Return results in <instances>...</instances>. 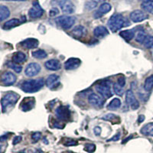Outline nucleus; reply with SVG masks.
Here are the masks:
<instances>
[{"label":"nucleus","mask_w":153,"mask_h":153,"mask_svg":"<svg viewBox=\"0 0 153 153\" xmlns=\"http://www.w3.org/2000/svg\"><path fill=\"white\" fill-rule=\"evenodd\" d=\"M130 23L127 21L126 19L121 14H114L110 18L107 22V25L110 31L113 32H117L123 27L129 25Z\"/></svg>","instance_id":"1"},{"label":"nucleus","mask_w":153,"mask_h":153,"mask_svg":"<svg viewBox=\"0 0 153 153\" xmlns=\"http://www.w3.org/2000/svg\"><path fill=\"white\" fill-rule=\"evenodd\" d=\"M45 83L43 78L25 80L22 84L21 88L25 93H35L40 91L45 85Z\"/></svg>","instance_id":"2"},{"label":"nucleus","mask_w":153,"mask_h":153,"mask_svg":"<svg viewBox=\"0 0 153 153\" xmlns=\"http://www.w3.org/2000/svg\"><path fill=\"white\" fill-rule=\"evenodd\" d=\"M19 99V95H18L16 93H9L5 94L2 97L1 100V105H2V110L3 113H5L7 109L11 106H13L16 105L18 100Z\"/></svg>","instance_id":"3"},{"label":"nucleus","mask_w":153,"mask_h":153,"mask_svg":"<svg viewBox=\"0 0 153 153\" xmlns=\"http://www.w3.org/2000/svg\"><path fill=\"white\" fill-rule=\"evenodd\" d=\"M76 22V18L70 16H62L55 19L56 24L64 29H69L71 28Z\"/></svg>","instance_id":"4"},{"label":"nucleus","mask_w":153,"mask_h":153,"mask_svg":"<svg viewBox=\"0 0 153 153\" xmlns=\"http://www.w3.org/2000/svg\"><path fill=\"white\" fill-rule=\"evenodd\" d=\"M96 90L103 97L106 99L111 97L113 95L111 91V84L109 81H103L99 83L96 86Z\"/></svg>","instance_id":"5"},{"label":"nucleus","mask_w":153,"mask_h":153,"mask_svg":"<svg viewBox=\"0 0 153 153\" xmlns=\"http://www.w3.org/2000/svg\"><path fill=\"white\" fill-rule=\"evenodd\" d=\"M126 101L127 104L129 105V106L132 108V110H136L139 109V101L136 100L135 94H133L132 91H131V90L127 91L126 93Z\"/></svg>","instance_id":"6"},{"label":"nucleus","mask_w":153,"mask_h":153,"mask_svg":"<svg viewBox=\"0 0 153 153\" xmlns=\"http://www.w3.org/2000/svg\"><path fill=\"white\" fill-rule=\"evenodd\" d=\"M16 79H17V77H16V75L10 71L4 72L1 76L2 84L5 86H11L14 84L16 81Z\"/></svg>","instance_id":"7"},{"label":"nucleus","mask_w":153,"mask_h":153,"mask_svg":"<svg viewBox=\"0 0 153 153\" xmlns=\"http://www.w3.org/2000/svg\"><path fill=\"white\" fill-rule=\"evenodd\" d=\"M41 71V66L38 63H30L25 70V74L27 76H35Z\"/></svg>","instance_id":"8"},{"label":"nucleus","mask_w":153,"mask_h":153,"mask_svg":"<svg viewBox=\"0 0 153 153\" xmlns=\"http://www.w3.org/2000/svg\"><path fill=\"white\" fill-rule=\"evenodd\" d=\"M44 13V10L41 7V5L38 4V2H34L32 7L28 11V15L31 19H38L42 16Z\"/></svg>","instance_id":"9"},{"label":"nucleus","mask_w":153,"mask_h":153,"mask_svg":"<svg viewBox=\"0 0 153 153\" xmlns=\"http://www.w3.org/2000/svg\"><path fill=\"white\" fill-rule=\"evenodd\" d=\"M58 4L61 11L65 14H72L74 12V5L70 0H60Z\"/></svg>","instance_id":"10"},{"label":"nucleus","mask_w":153,"mask_h":153,"mask_svg":"<svg viewBox=\"0 0 153 153\" xmlns=\"http://www.w3.org/2000/svg\"><path fill=\"white\" fill-rule=\"evenodd\" d=\"M55 113L57 118H59L61 120H68L71 118V112H70L68 106H59L57 108Z\"/></svg>","instance_id":"11"},{"label":"nucleus","mask_w":153,"mask_h":153,"mask_svg":"<svg viewBox=\"0 0 153 153\" xmlns=\"http://www.w3.org/2000/svg\"><path fill=\"white\" fill-rule=\"evenodd\" d=\"M149 18L148 14L141 10H135L131 12L130 19L133 22H141Z\"/></svg>","instance_id":"12"},{"label":"nucleus","mask_w":153,"mask_h":153,"mask_svg":"<svg viewBox=\"0 0 153 153\" xmlns=\"http://www.w3.org/2000/svg\"><path fill=\"white\" fill-rule=\"evenodd\" d=\"M89 103L95 107H102L104 103L103 98L96 94H91L88 97Z\"/></svg>","instance_id":"13"},{"label":"nucleus","mask_w":153,"mask_h":153,"mask_svg":"<svg viewBox=\"0 0 153 153\" xmlns=\"http://www.w3.org/2000/svg\"><path fill=\"white\" fill-rule=\"evenodd\" d=\"M35 98L26 97L23 99L20 106H21V109L23 112H28L33 109V107L35 106Z\"/></svg>","instance_id":"14"},{"label":"nucleus","mask_w":153,"mask_h":153,"mask_svg":"<svg viewBox=\"0 0 153 153\" xmlns=\"http://www.w3.org/2000/svg\"><path fill=\"white\" fill-rule=\"evenodd\" d=\"M60 76L57 74H51L45 80V84L48 88L55 89L60 84Z\"/></svg>","instance_id":"15"},{"label":"nucleus","mask_w":153,"mask_h":153,"mask_svg":"<svg viewBox=\"0 0 153 153\" xmlns=\"http://www.w3.org/2000/svg\"><path fill=\"white\" fill-rule=\"evenodd\" d=\"M81 64V61L79 58L76 57H71L67 60L66 62L65 63V68L68 71H71V70H75L78 68Z\"/></svg>","instance_id":"16"},{"label":"nucleus","mask_w":153,"mask_h":153,"mask_svg":"<svg viewBox=\"0 0 153 153\" xmlns=\"http://www.w3.org/2000/svg\"><path fill=\"white\" fill-rule=\"evenodd\" d=\"M38 44H39V42H38V40H37L36 38H27L25 40L22 41L20 43V45L22 48H24L34 49L38 47Z\"/></svg>","instance_id":"17"},{"label":"nucleus","mask_w":153,"mask_h":153,"mask_svg":"<svg viewBox=\"0 0 153 153\" xmlns=\"http://www.w3.org/2000/svg\"><path fill=\"white\" fill-rule=\"evenodd\" d=\"M112 9V6L110 4L107 3V2H104V3L101 4L100 6L99 7L98 10L95 12L94 16L95 18L98 19V18H100L103 16V15L106 14L108 12H110Z\"/></svg>","instance_id":"18"},{"label":"nucleus","mask_w":153,"mask_h":153,"mask_svg":"<svg viewBox=\"0 0 153 153\" xmlns=\"http://www.w3.org/2000/svg\"><path fill=\"white\" fill-rule=\"evenodd\" d=\"M45 68L48 70H49V71H58L61 68V62L57 59L48 60V61H47L45 62Z\"/></svg>","instance_id":"19"},{"label":"nucleus","mask_w":153,"mask_h":153,"mask_svg":"<svg viewBox=\"0 0 153 153\" xmlns=\"http://www.w3.org/2000/svg\"><path fill=\"white\" fill-rule=\"evenodd\" d=\"M108 34H109V31H108L107 28L104 26H102V25L97 26L94 30V36L97 38H104Z\"/></svg>","instance_id":"20"},{"label":"nucleus","mask_w":153,"mask_h":153,"mask_svg":"<svg viewBox=\"0 0 153 153\" xmlns=\"http://www.w3.org/2000/svg\"><path fill=\"white\" fill-rule=\"evenodd\" d=\"M135 35H136V30L135 29L125 30V31H122L120 32V37H122L126 42H129L132 40L135 37Z\"/></svg>","instance_id":"21"},{"label":"nucleus","mask_w":153,"mask_h":153,"mask_svg":"<svg viewBox=\"0 0 153 153\" xmlns=\"http://www.w3.org/2000/svg\"><path fill=\"white\" fill-rule=\"evenodd\" d=\"M86 33H87V29L83 25H77V26L74 27V29L72 30L73 35L75 38H82V37L86 35Z\"/></svg>","instance_id":"22"},{"label":"nucleus","mask_w":153,"mask_h":153,"mask_svg":"<svg viewBox=\"0 0 153 153\" xmlns=\"http://www.w3.org/2000/svg\"><path fill=\"white\" fill-rule=\"evenodd\" d=\"M12 60L13 62L19 65L20 63L24 62L26 60V55L21 51H17L12 55Z\"/></svg>","instance_id":"23"},{"label":"nucleus","mask_w":153,"mask_h":153,"mask_svg":"<svg viewBox=\"0 0 153 153\" xmlns=\"http://www.w3.org/2000/svg\"><path fill=\"white\" fill-rule=\"evenodd\" d=\"M21 24V22H20V20L18 19H10V20H9V21H7L6 22L4 23L3 25V29H10V28H15V27L16 26H19V25Z\"/></svg>","instance_id":"24"},{"label":"nucleus","mask_w":153,"mask_h":153,"mask_svg":"<svg viewBox=\"0 0 153 153\" xmlns=\"http://www.w3.org/2000/svg\"><path fill=\"white\" fill-rule=\"evenodd\" d=\"M142 9L146 12L153 15V0H146L142 2Z\"/></svg>","instance_id":"25"},{"label":"nucleus","mask_w":153,"mask_h":153,"mask_svg":"<svg viewBox=\"0 0 153 153\" xmlns=\"http://www.w3.org/2000/svg\"><path fill=\"white\" fill-rule=\"evenodd\" d=\"M140 132L144 136H153V123H150L145 125L141 129Z\"/></svg>","instance_id":"26"},{"label":"nucleus","mask_w":153,"mask_h":153,"mask_svg":"<svg viewBox=\"0 0 153 153\" xmlns=\"http://www.w3.org/2000/svg\"><path fill=\"white\" fill-rule=\"evenodd\" d=\"M146 37H147V35H146L144 30H143V28H140V29L136 31V38H135V39H136V41L138 42V43L143 44V42H144Z\"/></svg>","instance_id":"27"},{"label":"nucleus","mask_w":153,"mask_h":153,"mask_svg":"<svg viewBox=\"0 0 153 153\" xmlns=\"http://www.w3.org/2000/svg\"><path fill=\"white\" fill-rule=\"evenodd\" d=\"M121 106V101L119 98H114L110 101V103L108 104L107 109L109 110H116Z\"/></svg>","instance_id":"28"},{"label":"nucleus","mask_w":153,"mask_h":153,"mask_svg":"<svg viewBox=\"0 0 153 153\" xmlns=\"http://www.w3.org/2000/svg\"><path fill=\"white\" fill-rule=\"evenodd\" d=\"M9 16H10V11L8 9V7L5 5H1L0 6V21L2 22L8 19Z\"/></svg>","instance_id":"29"},{"label":"nucleus","mask_w":153,"mask_h":153,"mask_svg":"<svg viewBox=\"0 0 153 153\" xmlns=\"http://www.w3.org/2000/svg\"><path fill=\"white\" fill-rule=\"evenodd\" d=\"M145 91L149 92L153 89V75H150L145 80L144 84Z\"/></svg>","instance_id":"30"},{"label":"nucleus","mask_w":153,"mask_h":153,"mask_svg":"<svg viewBox=\"0 0 153 153\" xmlns=\"http://www.w3.org/2000/svg\"><path fill=\"white\" fill-rule=\"evenodd\" d=\"M31 54H32V57H34L36 59H44V58L47 57L48 56L47 53L45 52V51L42 50V49L34 51Z\"/></svg>","instance_id":"31"},{"label":"nucleus","mask_w":153,"mask_h":153,"mask_svg":"<svg viewBox=\"0 0 153 153\" xmlns=\"http://www.w3.org/2000/svg\"><path fill=\"white\" fill-rule=\"evenodd\" d=\"M103 119L105 120H107L109 122H111L112 123H120V117L116 116V115L113 114V113L106 115L105 117H103Z\"/></svg>","instance_id":"32"},{"label":"nucleus","mask_w":153,"mask_h":153,"mask_svg":"<svg viewBox=\"0 0 153 153\" xmlns=\"http://www.w3.org/2000/svg\"><path fill=\"white\" fill-rule=\"evenodd\" d=\"M7 67L13 70L16 73H21V71H22V67L21 65H18V64H16L13 61H8Z\"/></svg>","instance_id":"33"},{"label":"nucleus","mask_w":153,"mask_h":153,"mask_svg":"<svg viewBox=\"0 0 153 153\" xmlns=\"http://www.w3.org/2000/svg\"><path fill=\"white\" fill-rule=\"evenodd\" d=\"M143 45L146 48H153V36L151 35H147L146 38L145 39L144 42H143Z\"/></svg>","instance_id":"34"},{"label":"nucleus","mask_w":153,"mask_h":153,"mask_svg":"<svg viewBox=\"0 0 153 153\" xmlns=\"http://www.w3.org/2000/svg\"><path fill=\"white\" fill-rule=\"evenodd\" d=\"M113 91L118 96H123L124 94L123 87L120 86L118 83H115L113 84Z\"/></svg>","instance_id":"35"},{"label":"nucleus","mask_w":153,"mask_h":153,"mask_svg":"<svg viewBox=\"0 0 153 153\" xmlns=\"http://www.w3.org/2000/svg\"><path fill=\"white\" fill-rule=\"evenodd\" d=\"M84 149H85V151L88 152L92 153L95 151L96 146H95V145H94V144H87V145H86Z\"/></svg>","instance_id":"36"},{"label":"nucleus","mask_w":153,"mask_h":153,"mask_svg":"<svg viewBox=\"0 0 153 153\" xmlns=\"http://www.w3.org/2000/svg\"><path fill=\"white\" fill-rule=\"evenodd\" d=\"M41 138H42V134L39 132H35V133L32 134V136H31V139H32L33 142H35V143L38 142Z\"/></svg>","instance_id":"37"},{"label":"nucleus","mask_w":153,"mask_h":153,"mask_svg":"<svg viewBox=\"0 0 153 153\" xmlns=\"http://www.w3.org/2000/svg\"><path fill=\"white\" fill-rule=\"evenodd\" d=\"M97 3H96L95 2L92 1V2H88L87 4H86V8L89 10H91V9H94V8L97 7Z\"/></svg>","instance_id":"38"},{"label":"nucleus","mask_w":153,"mask_h":153,"mask_svg":"<svg viewBox=\"0 0 153 153\" xmlns=\"http://www.w3.org/2000/svg\"><path fill=\"white\" fill-rule=\"evenodd\" d=\"M57 14H59V10L57 9V8H52L49 12V16L51 17H54V16H57Z\"/></svg>","instance_id":"39"},{"label":"nucleus","mask_w":153,"mask_h":153,"mask_svg":"<svg viewBox=\"0 0 153 153\" xmlns=\"http://www.w3.org/2000/svg\"><path fill=\"white\" fill-rule=\"evenodd\" d=\"M117 83H118L119 84H120V86H122V87H124L126 84V79L124 76H120V78L118 79V80H117Z\"/></svg>","instance_id":"40"},{"label":"nucleus","mask_w":153,"mask_h":153,"mask_svg":"<svg viewBox=\"0 0 153 153\" xmlns=\"http://www.w3.org/2000/svg\"><path fill=\"white\" fill-rule=\"evenodd\" d=\"M22 136H16V137L14 138V139H13V142H12V143H13V145L18 144V143H19L20 142L22 141Z\"/></svg>","instance_id":"41"},{"label":"nucleus","mask_w":153,"mask_h":153,"mask_svg":"<svg viewBox=\"0 0 153 153\" xmlns=\"http://www.w3.org/2000/svg\"><path fill=\"white\" fill-rule=\"evenodd\" d=\"M94 132L96 136H99L101 133V128L99 126H96L94 129Z\"/></svg>","instance_id":"42"},{"label":"nucleus","mask_w":153,"mask_h":153,"mask_svg":"<svg viewBox=\"0 0 153 153\" xmlns=\"http://www.w3.org/2000/svg\"><path fill=\"white\" fill-rule=\"evenodd\" d=\"M120 138V132H118V133L117 134V135H115L114 137H113L112 139H109L108 140V142H110V141H117V140H119Z\"/></svg>","instance_id":"43"},{"label":"nucleus","mask_w":153,"mask_h":153,"mask_svg":"<svg viewBox=\"0 0 153 153\" xmlns=\"http://www.w3.org/2000/svg\"><path fill=\"white\" fill-rule=\"evenodd\" d=\"M76 145H77V142L76 141H71V142H68V143H65V146H76Z\"/></svg>","instance_id":"44"},{"label":"nucleus","mask_w":153,"mask_h":153,"mask_svg":"<svg viewBox=\"0 0 153 153\" xmlns=\"http://www.w3.org/2000/svg\"><path fill=\"white\" fill-rule=\"evenodd\" d=\"M144 120H145V116H143V115H140V116L139 117L138 122H139V123H143Z\"/></svg>","instance_id":"45"},{"label":"nucleus","mask_w":153,"mask_h":153,"mask_svg":"<svg viewBox=\"0 0 153 153\" xmlns=\"http://www.w3.org/2000/svg\"><path fill=\"white\" fill-rule=\"evenodd\" d=\"M94 2H95L96 3H100V2H103L105 0H92Z\"/></svg>","instance_id":"46"},{"label":"nucleus","mask_w":153,"mask_h":153,"mask_svg":"<svg viewBox=\"0 0 153 153\" xmlns=\"http://www.w3.org/2000/svg\"><path fill=\"white\" fill-rule=\"evenodd\" d=\"M2 1H27V0H2Z\"/></svg>","instance_id":"47"},{"label":"nucleus","mask_w":153,"mask_h":153,"mask_svg":"<svg viewBox=\"0 0 153 153\" xmlns=\"http://www.w3.org/2000/svg\"><path fill=\"white\" fill-rule=\"evenodd\" d=\"M36 153H42V152H41V151H38L36 152Z\"/></svg>","instance_id":"48"},{"label":"nucleus","mask_w":153,"mask_h":153,"mask_svg":"<svg viewBox=\"0 0 153 153\" xmlns=\"http://www.w3.org/2000/svg\"><path fill=\"white\" fill-rule=\"evenodd\" d=\"M142 1H143V2H144V1H146V0H142Z\"/></svg>","instance_id":"49"}]
</instances>
